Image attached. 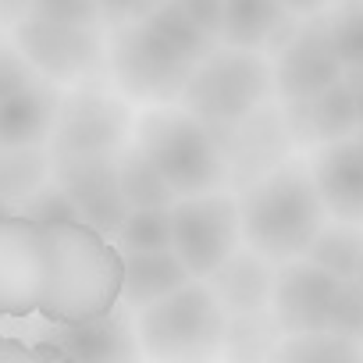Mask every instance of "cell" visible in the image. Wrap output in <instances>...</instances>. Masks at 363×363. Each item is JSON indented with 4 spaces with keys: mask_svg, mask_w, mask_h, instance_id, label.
<instances>
[{
    "mask_svg": "<svg viewBox=\"0 0 363 363\" xmlns=\"http://www.w3.org/2000/svg\"><path fill=\"white\" fill-rule=\"evenodd\" d=\"M335 4H345V0H335Z\"/></svg>",
    "mask_w": 363,
    "mask_h": 363,
    "instance_id": "obj_40",
    "label": "cell"
},
{
    "mask_svg": "<svg viewBox=\"0 0 363 363\" xmlns=\"http://www.w3.org/2000/svg\"><path fill=\"white\" fill-rule=\"evenodd\" d=\"M33 11V0H0V18L4 22H18V18H26Z\"/></svg>",
    "mask_w": 363,
    "mask_h": 363,
    "instance_id": "obj_34",
    "label": "cell"
},
{
    "mask_svg": "<svg viewBox=\"0 0 363 363\" xmlns=\"http://www.w3.org/2000/svg\"><path fill=\"white\" fill-rule=\"evenodd\" d=\"M356 356H363V345L331 328L285 335L274 349V359H356Z\"/></svg>",
    "mask_w": 363,
    "mask_h": 363,
    "instance_id": "obj_26",
    "label": "cell"
},
{
    "mask_svg": "<svg viewBox=\"0 0 363 363\" xmlns=\"http://www.w3.org/2000/svg\"><path fill=\"white\" fill-rule=\"evenodd\" d=\"M36 79H40V72L22 54V47L15 40H0V100L18 93V89H26Z\"/></svg>",
    "mask_w": 363,
    "mask_h": 363,
    "instance_id": "obj_31",
    "label": "cell"
},
{
    "mask_svg": "<svg viewBox=\"0 0 363 363\" xmlns=\"http://www.w3.org/2000/svg\"><path fill=\"white\" fill-rule=\"evenodd\" d=\"M118 186L128 200V207H171L178 196L157 171V164L146 157V150L128 139L118 150Z\"/></svg>",
    "mask_w": 363,
    "mask_h": 363,
    "instance_id": "obj_21",
    "label": "cell"
},
{
    "mask_svg": "<svg viewBox=\"0 0 363 363\" xmlns=\"http://www.w3.org/2000/svg\"><path fill=\"white\" fill-rule=\"evenodd\" d=\"M356 281L363 285V257H359V267H356Z\"/></svg>",
    "mask_w": 363,
    "mask_h": 363,
    "instance_id": "obj_39",
    "label": "cell"
},
{
    "mask_svg": "<svg viewBox=\"0 0 363 363\" xmlns=\"http://www.w3.org/2000/svg\"><path fill=\"white\" fill-rule=\"evenodd\" d=\"M118 250H171V207H132L114 235Z\"/></svg>",
    "mask_w": 363,
    "mask_h": 363,
    "instance_id": "obj_25",
    "label": "cell"
},
{
    "mask_svg": "<svg viewBox=\"0 0 363 363\" xmlns=\"http://www.w3.org/2000/svg\"><path fill=\"white\" fill-rule=\"evenodd\" d=\"M274 278H278V264L271 257H264L260 250L239 242L203 281L211 285V292L218 296V303L228 313H235V310L271 306Z\"/></svg>",
    "mask_w": 363,
    "mask_h": 363,
    "instance_id": "obj_15",
    "label": "cell"
},
{
    "mask_svg": "<svg viewBox=\"0 0 363 363\" xmlns=\"http://www.w3.org/2000/svg\"><path fill=\"white\" fill-rule=\"evenodd\" d=\"M239 232V200L214 189L196 196H178L171 203V250L193 271V278H207L235 246Z\"/></svg>",
    "mask_w": 363,
    "mask_h": 363,
    "instance_id": "obj_9",
    "label": "cell"
},
{
    "mask_svg": "<svg viewBox=\"0 0 363 363\" xmlns=\"http://www.w3.org/2000/svg\"><path fill=\"white\" fill-rule=\"evenodd\" d=\"M271 93H274L271 61L260 50L221 43L203 61H196L178 104L225 132L257 114L260 107H267Z\"/></svg>",
    "mask_w": 363,
    "mask_h": 363,
    "instance_id": "obj_5",
    "label": "cell"
},
{
    "mask_svg": "<svg viewBox=\"0 0 363 363\" xmlns=\"http://www.w3.org/2000/svg\"><path fill=\"white\" fill-rule=\"evenodd\" d=\"M317 193L331 218L363 225V135L320 143L310 160Z\"/></svg>",
    "mask_w": 363,
    "mask_h": 363,
    "instance_id": "obj_14",
    "label": "cell"
},
{
    "mask_svg": "<svg viewBox=\"0 0 363 363\" xmlns=\"http://www.w3.org/2000/svg\"><path fill=\"white\" fill-rule=\"evenodd\" d=\"M54 182L72 196L82 221H89L104 235H118L128 218V200L118 186V153H79L54 157Z\"/></svg>",
    "mask_w": 363,
    "mask_h": 363,
    "instance_id": "obj_11",
    "label": "cell"
},
{
    "mask_svg": "<svg viewBox=\"0 0 363 363\" xmlns=\"http://www.w3.org/2000/svg\"><path fill=\"white\" fill-rule=\"evenodd\" d=\"M18 207L15 203H8V200H0V218H4V214H15Z\"/></svg>",
    "mask_w": 363,
    "mask_h": 363,
    "instance_id": "obj_38",
    "label": "cell"
},
{
    "mask_svg": "<svg viewBox=\"0 0 363 363\" xmlns=\"http://www.w3.org/2000/svg\"><path fill=\"white\" fill-rule=\"evenodd\" d=\"M328 328L363 345V285H359L356 278H342L338 296H335V303H331V320H328Z\"/></svg>",
    "mask_w": 363,
    "mask_h": 363,
    "instance_id": "obj_28",
    "label": "cell"
},
{
    "mask_svg": "<svg viewBox=\"0 0 363 363\" xmlns=\"http://www.w3.org/2000/svg\"><path fill=\"white\" fill-rule=\"evenodd\" d=\"M338 285H342L338 274L324 271L320 264H313L306 257H292V260L278 264L271 310L278 313L285 335L328 331L331 303L338 296Z\"/></svg>",
    "mask_w": 363,
    "mask_h": 363,
    "instance_id": "obj_12",
    "label": "cell"
},
{
    "mask_svg": "<svg viewBox=\"0 0 363 363\" xmlns=\"http://www.w3.org/2000/svg\"><path fill=\"white\" fill-rule=\"evenodd\" d=\"M47 345L57 352V359H139L143 345L135 335L132 310H114L107 317L79 320V324H54L47 335Z\"/></svg>",
    "mask_w": 363,
    "mask_h": 363,
    "instance_id": "obj_13",
    "label": "cell"
},
{
    "mask_svg": "<svg viewBox=\"0 0 363 363\" xmlns=\"http://www.w3.org/2000/svg\"><path fill=\"white\" fill-rule=\"evenodd\" d=\"M61 86L50 79H36L26 89L0 100V146H47L57 107H61Z\"/></svg>",
    "mask_w": 363,
    "mask_h": 363,
    "instance_id": "obj_16",
    "label": "cell"
},
{
    "mask_svg": "<svg viewBox=\"0 0 363 363\" xmlns=\"http://www.w3.org/2000/svg\"><path fill=\"white\" fill-rule=\"evenodd\" d=\"M153 33H160L174 50H182L186 57H193V61H203L214 47H221V40L214 36V33H207L200 22H193L186 11H182L174 0H160V4L143 18Z\"/></svg>",
    "mask_w": 363,
    "mask_h": 363,
    "instance_id": "obj_24",
    "label": "cell"
},
{
    "mask_svg": "<svg viewBox=\"0 0 363 363\" xmlns=\"http://www.w3.org/2000/svg\"><path fill=\"white\" fill-rule=\"evenodd\" d=\"M29 15L61 22V26H104L96 0H33Z\"/></svg>",
    "mask_w": 363,
    "mask_h": 363,
    "instance_id": "obj_30",
    "label": "cell"
},
{
    "mask_svg": "<svg viewBox=\"0 0 363 363\" xmlns=\"http://www.w3.org/2000/svg\"><path fill=\"white\" fill-rule=\"evenodd\" d=\"M274 68V93L285 104H306L317 93H324L331 82L345 75L338 50L331 43L328 15H310L303 26L289 33V40L278 47Z\"/></svg>",
    "mask_w": 363,
    "mask_h": 363,
    "instance_id": "obj_10",
    "label": "cell"
},
{
    "mask_svg": "<svg viewBox=\"0 0 363 363\" xmlns=\"http://www.w3.org/2000/svg\"><path fill=\"white\" fill-rule=\"evenodd\" d=\"M345 79H349V86H352V96H356V114H359V132H363V72H349Z\"/></svg>",
    "mask_w": 363,
    "mask_h": 363,
    "instance_id": "obj_36",
    "label": "cell"
},
{
    "mask_svg": "<svg viewBox=\"0 0 363 363\" xmlns=\"http://www.w3.org/2000/svg\"><path fill=\"white\" fill-rule=\"evenodd\" d=\"M54 171L50 146H0V200L22 203Z\"/></svg>",
    "mask_w": 363,
    "mask_h": 363,
    "instance_id": "obj_22",
    "label": "cell"
},
{
    "mask_svg": "<svg viewBox=\"0 0 363 363\" xmlns=\"http://www.w3.org/2000/svg\"><path fill=\"white\" fill-rule=\"evenodd\" d=\"M11 40L33 68L57 86H82L107 72V40L100 26H61L26 15L11 26Z\"/></svg>",
    "mask_w": 363,
    "mask_h": 363,
    "instance_id": "obj_8",
    "label": "cell"
},
{
    "mask_svg": "<svg viewBox=\"0 0 363 363\" xmlns=\"http://www.w3.org/2000/svg\"><path fill=\"white\" fill-rule=\"evenodd\" d=\"M132 139L157 164L174 196L225 189L232 164L221 128L207 125L182 104H146V111L135 114Z\"/></svg>",
    "mask_w": 363,
    "mask_h": 363,
    "instance_id": "obj_3",
    "label": "cell"
},
{
    "mask_svg": "<svg viewBox=\"0 0 363 363\" xmlns=\"http://www.w3.org/2000/svg\"><path fill=\"white\" fill-rule=\"evenodd\" d=\"M359 135H363V132H359Z\"/></svg>",
    "mask_w": 363,
    "mask_h": 363,
    "instance_id": "obj_42",
    "label": "cell"
},
{
    "mask_svg": "<svg viewBox=\"0 0 363 363\" xmlns=\"http://www.w3.org/2000/svg\"><path fill=\"white\" fill-rule=\"evenodd\" d=\"M0 356H15V359H26V356H43L40 349H26L18 342H0Z\"/></svg>",
    "mask_w": 363,
    "mask_h": 363,
    "instance_id": "obj_37",
    "label": "cell"
},
{
    "mask_svg": "<svg viewBox=\"0 0 363 363\" xmlns=\"http://www.w3.org/2000/svg\"><path fill=\"white\" fill-rule=\"evenodd\" d=\"M296 107H303L306 132H310V139H317V143H335V139H349V135L359 132L356 96H352V86H349L345 75H342L338 82H331L324 93H317L313 100L296 104Z\"/></svg>",
    "mask_w": 363,
    "mask_h": 363,
    "instance_id": "obj_19",
    "label": "cell"
},
{
    "mask_svg": "<svg viewBox=\"0 0 363 363\" xmlns=\"http://www.w3.org/2000/svg\"><path fill=\"white\" fill-rule=\"evenodd\" d=\"M296 15L281 0H225V22H221V43L264 50L281 47L289 33L296 29Z\"/></svg>",
    "mask_w": 363,
    "mask_h": 363,
    "instance_id": "obj_18",
    "label": "cell"
},
{
    "mask_svg": "<svg viewBox=\"0 0 363 363\" xmlns=\"http://www.w3.org/2000/svg\"><path fill=\"white\" fill-rule=\"evenodd\" d=\"M303 257L320 264L324 271H331L338 278H356V267H359V257H363V225L342 221V218L324 221Z\"/></svg>",
    "mask_w": 363,
    "mask_h": 363,
    "instance_id": "obj_23",
    "label": "cell"
},
{
    "mask_svg": "<svg viewBox=\"0 0 363 363\" xmlns=\"http://www.w3.org/2000/svg\"><path fill=\"white\" fill-rule=\"evenodd\" d=\"M125 257V281H121V306L143 310L153 299L193 281V271L182 264L174 250H128Z\"/></svg>",
    "mask_w": 363,
    "mask_h": 363,
    "instance_id": "obj_17",
    "label": "cell"
},
{
    "mask_svg": "<svg viewBox=\"0 0 363 363\" xmlns=\"http://www.w3.org/2000/svg\"><path fill=\"white\" fill-rule=\"evenodd\" d=\"M328 221V207L317 193V182L306 160H281L260 178L246 182L239 196V232L242 242L285 264L303 257L320 225Z\"/></svg>",
    "mask_w": 363,
    "mask_h": 363,
    "instance_id": "obj_2",
    "label": "cell"
},
{
    "mask_svg": "<svg viewBox=\"0 0 363 363\" xmlns=\"http://www.w3.org/2000/svg\"><path fill=\"white\" fill-rule=\"evenodd\" d=\"M228 310L218 303L203 278L135 310V335L143 356L153 359H211L225 349Z\"/></svg>",
    "mask_w": 363,
    "mask_h": 363,
    "instance_id": "obj_4",
    "label": "cell"
},
{
    "mask_svg": "<svg viewBox=\"0 0 363 363\" xmlns=\"http://www.w3.org/2000/svg\"><path fill=\"white\" fill-rule=\"evenodd\" d=\"M121 281L118 242L89 221H36L22 211L0 218V317H107L121 306Z\"/></svg>",
    "mask_w": 363,
    "mask_h": 363,
    "instance_id": "obj_1",
    "label": "cell"
},
{
    "mask_svg": "<svg viewBox=\"0 0 363 363\" xmlns=\"http://www.w3.org/2000/svg\"><path fill=\"white\" fill-rule=\"evenodd\" d=\"M331 43L338 50V61L349 72H363V0H345L328 15Z\"/></svg>",
    "mask_w": 363,
    "mask_h": 363,
    "instance_id": "obj_27",
    "label": "cell"
},
{
    "mask_svg": "<svg viewBox=\"0 0 363 363\" xmlns=\"http://www.w3.org/2000/svg\"><path fill=\"white\" fill-rule=\"evenodd\" d=\"M100 4V18L104 26H121V22H135V18H146L160 0H96Z\"/></svg>",
    "mask_w": 363,
    "mask_h": 363,
    "instance_id": "obj_32",
    "label": "cell"
},
{
    "mask_svg": "<svg viewBox=\"0 0 363 363\" xmlns=\"http://www.w3.org/2000/svg\"><path fill=\"white\" fill-rule=\"evenodd\" d=\"M18 211L29 214V218H36V221H82L79 207L72 203V196L54 182V174L43 182L33 196H26L18 203Z\"/></svg>",
    "mask_w": 363,
    "mask_h": 363,
    "instance_id": "obj_29",
    "label": "cell"
},
{
    "mask_svg": "<svg viewBox=\"0 0 363 363\" xmlns=\"http://www.w3.org/2000/svg\"><path fill=\"white\" fill-rule=\"evenodd\" d=\"M132 100L118 89L100 86H72L61 93L57 121L50 132V153L54 157H79V153H118L135 128V114L128 107Z\"/></svg>",
    "mask_w": 363,
    "mask_h": 363,
    "instance_id": "obj_7",
    "label": "cell"
},
{
    "mask_svg": "<svg viewBox=\"0 0 363 363\" xmlns=\"http://www.w3.org/2000/svg\"><path fill=\"white\" fill-rule=\"evenodd\" d=\"M281 4L296 15V18H310V15H320L328 0H281Z\"/></svg>",
    "mask_w": 363,
    "mask_h": 363,
    "instance_id": "obj_35",
    "label": "cell"
},
{
    "mask_svg": "<svg viewBox=\"0 0 363 363\" xmlns=\"http://www.w3.org/2000/svg\"><path fill=\"white\" fill-rule=\"evenodd\" d=\"M285 338V328L271 306L260 310H235L225 320V356L232 359H274L278 342Z\"/></svg>",
    "mask_w": 363,
    "mask_h": 363,
    "instance_id": "obj_20",
    "label": "cell"
},
{
    "mask_svg": "<svg viewBox=\"0 0 363 363\" xmlns=\"http://www.w3.org/2000/svg\"><path fill=\"white\" fill-rule=\"evenodd\" d=\"M193 22H200L207 33L221 40V22H225V0H174Z\"/></svg>",
    "mask_w": 363,
    "mask_h": 363,
    "instance_id": "obj_33",
    "label": "cell"
},
{
    "mask_svg": "<svg viewBox=\"0 0 363 363\" xmlns=\"http://www.w3.org/2000/svg\"><path fill=\"white\" fill-rule=\"evenodd\" d=\"M0 22H4V18H0Z\"/></svg>",
    "mask_w": 363,
    "mask_h": 363,
    "instance_id": "obj_41",
    "label": "cell"
},
{
    "mask_svg": "<svg viewBox=\"0 0 363 363\" xmlns=\"http://www.w3.org/2000/svg\"><path fill=\"white\" fill-rule=\"evenodd\" d=\"M196 61L174 50L143 18L111 26L107 75L114 89L135 104H178Z\"/></svg>",
    "mask_w": 363,
    "mask_h": 363,
    "instance_id": "obj_6",
    "label": "cell"
}]
</instances>
